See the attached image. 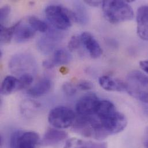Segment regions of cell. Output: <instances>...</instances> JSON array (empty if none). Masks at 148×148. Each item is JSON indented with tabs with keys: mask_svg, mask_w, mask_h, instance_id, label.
<instances>
[{
	"mask_svg": "<svg viewBox=\"0 0 148 148\" xmlns=\"http://www.w3.org/2000/svg\"><path fill=\"white\" fill-rule=\"evenodd\" d=\"M75 118L74 111L64 106H58L53 108L48 116L49 123L54 128L59 129H67L72 126Z\"/></svg>",
	"mask_w": 148,
	"mask_h": 148,
	"instance_id": "cell-5",
	"label": "cell"
},
{
	"mask_svg": "<svg viewBox=\"0 0 148 148\" xmlns=\"http://www.w3.org/2000/svg\"><path fill=\"white\" fill-rule=\"evenodd\" d=\"M99 101V99L94 93H89L84 95L77 101L75 105L77 115L80 116L95 115Z\"/></svg>",
	"mask_w": 148,
	"mask_h": 148,
	"instance_id": "cell-10",
	"label": "cell"
},
{
	"mask_svg": "<svg viewBox=\"0 0 148 148\" xmlns=\"http://www.w3.org/2000/svg\"><path fill=\"white\" fill-rule=\"evenodd\" d=\"M35 32L29 25H23L20 21L15 31L14 39L17 43L27 42L34 37Z\"/></svg>",
	"mask_w": 148,
	"mask_h": 148,
	"instance_id": "cell-17",
	"label": "cell"
},
{
	"mask_svg": "<svg viewBox=\"0 0 148 148\" xmlns=\"http://www.w3.org/2000/svg\"><path fill=\"white\" fill-rule=\"evenodd\" d=\"M18 79L14 76L8 75L2 82L1 93L2 95H9L18 90Z\"/></svg>",
	"mask_w": 148,
	"mask_h": 148,
	"instance_id": "cell-18",
	"label": "cell"
},
{
	"mask_svg": "<svg viewBox=\"0 0 148 148\" xmlns=\"http://www.w3.org/2000/svg\"><path fill=\"white\" fill-rule=\"evenodd\" d=\"M89 148H108L107 144L106 143H95L88 141Z\"/></svg>",
	"mask_w": 148,
	"mask_h": 148,
	"instance_id": "cell-29",
	"label": "cell"
},
{
	"mask_svg": "<svg viewBox=\"0 0 148 148\" xmlns=\"http://www.w3.org/2000/svg\"><path fill=\"white\" fill-rule=\"evenodd\" d=\"M72 129L75 133L82 136L97 140H104L108 136L103 128L100 121L95 115H78L72 125Z\"/></svg>",
	"mask_w": 148,
	"mask_h": 148,
	"instance_id": "cell-1",
	"label": "cell"
},
{
	"mask_svg": "<svg viewBox=\"0 0 148 148\" xmlns=\"http://www.w3.org/2000/svg\"><path fill=\"white\" fill-rule=\"evenodd\" d=\"M45 14L52 25L61 31L69 29L74 20L72 12L58 5H51L46 7Z\"/></svg>",
	"mask_w": 148,
	"mask_h": 148,
	"instance_id": "cell-4",
	"label": "cell"
},
{
	"mask_svg": "<svg viewBox=\"0 0 148 148\" xmlns=\"http://www.w3.org/2000/svg\"><path fill=\"white\" fill-rule=\"evenodd\" d=\"M126 91L140 101L148 103V75L138 71L131 72L125 82Z\"/></svg>",
	"mask_w": 148,
	"mask_h": 148,
	"instance_id": "cell-3",
	"label": "cell"
},
{
	"mask_svg": "<svg viewBox=\"0 0 148 148\" xmlns=\"http://www.w3.org/2000/svg\"><path fill=\"white\" fill-rule=\"evenodd\" d=\"M77 89L82 90H88L93 88V84L92 82L87 80H81L76 85Z\"/></svg>",
	"mask_w": 148,
	"mask_h": 148,
	"instance_id": "cell-28",
	"label": "cell"
},
{
	"mask_svg": "<svg viewBox=\"0 0 148 148\" xmlns=\"http://www.w3.org/2000/svg\"><path fill=\"white\" fill-rule=\"evenodd\" d=\"M64 148H89L88 141L72 138L66 141Z\"/></svg>",
	"mask_w": 148,
	"mask_h": 148,
	"instance_id": "cell-23",
	"label": "cell"
},
{
	"mask_svg": "<svg viewBox=\"0 0 148 148\" xmlns=\"http://www.w3.org/2000/svg\"><path fill=\"white\" fill-rule=\"evenodd\" d=\"M62 90L64 93L68 96H73L76 93L77 88L71 82H66L62 85Z\"/></svg>",
	"mask_w": 148,
	"mask_h": 148,
	"instance_id": "cell-26",
	"label": "cell"
},
{
	"mask_svg": "<svg viewBox=\"0 0 148 148\" xmlns=\"http://www.w3.org/2000/svg\"><path fill=\"white\" fill-rule=\"evenodd\" d=\"M81 43L80 36L78 35H73L71 38L68 43V49L70 51H73L77 50Z\"/></svg>",
	"mask_w": 148,
	"mask_h": 148,
	"instance_id": "cell-27",
	"label": "cell"
},
{
	"mask_svg": "<svg viewBox=\"0 0 148 148\" xmlns=\"http://www.w3.org/2000/svg\"><path fill=\"white\" fill-rule=\"evenodd\" d=\"M9 67L11 72L16 75L33 74L36 70V62L32 56L19 53L10 59Z\"/></svg>",
	"mask_w": 148,
	"mask_h": 148,
	"instance_id": "cell-6",
	"label": "cell"
},
{
	"mask_svg": "<svg viewBox=\"0 0 148 148\" xmlns=\"http://www.w3.org/2000/svg\"><path fill=\"white\" fill-rule=\"evenodd\" d=\"M101 5L105 17L111 23L118 24L134 17L133 10L126 1H104Z\"/></svg>",
	"mask_w": 148,
	"mask_h": 148,
	"instance_id": "cell-2",
	"label": "cell"
},
{
	"mask_svg": "<svg viewBox=\"0 0 148 148\" xmlns=\"http://www.w3.org/2000/svg\"><path fill=\"white\" fill-rule=\"evenodd\" d=\"M84 2L87 5H89L91 6L97 7L99 5H101L103 1H85Z\"/></svg>",
	"mask_w": 148,
	"mask_h": 148,
	"instance_id": "cell-30",
	"label": "cell"
},
{
	"mask_svg": "<svg viewBox=\"0 0 148 148\" xmlns=\"http://www.w3.org/2000/svg\"><path fill=\"white\" fill-rule=\"evenodd\" d=\"M80 38L81 43L92 58L96 59L101 56L103 53L102 49L98 42L90 33L88 32H82L80 35Z\"/></svg>",
	"mask_w": 148,
	"mask_h": 148,
	"instance_id": "cell-11",
	"label": "cell"
},
{
	"mask_svg": "<svg viewBox=\"0 0 148 148\" xmlns=\"http://www.w3.org/2000/svg\"><path fill=\"white\" fill-rule=\"evenodd\" d=\"M68 137V134L65 131L57 128H50L46 130L41 143L43 145L53 146L64 141Z\"/></svg>",
	"mask_w": 148,
	"mask_h": 148,
	"instance_id": "cell-13",
	"label": "cell"
},
{
	"mask_svg": "<svg viewBox=\"0 0 148 148\" xmlns=\"http://www.w3.org/2000/svg\"><path fill=\"white\" fill-rule=\"evenodd\" d=\"M40 104L36 101L31 100H24L21 104V112L25 116L29 117L34 115V114L39 110Z\"/></svg>",
	"mask_w": 148,
	"mask_h": 148,
	"instance_id": "cell-20",
	"label": "cell"
},
{
	"mask_svg": "<svg viewBox=\"0 0 148 148\" xmlns=\"http://www.w3.org/2000/svg\"><path fill=\"white\" fill-rule=\"evenodd\" d=\"M41 143L39 134L32 131L16 130L12 133L10 148H36Z\"/></svg>",
	"mask_w": 148,
	"mask_h": 148,
	"instance_id": "cell-8",
	"label": "cell"
},
{
	"mask_svg": "<svg viewBox=\"0 0 148 148\" xmlns=\"http://www.w3.org/2000/svg\"><path fill=\"white\" fill-rule=\"evenodd\" d=\"M18 22L14 25L10 27H6L1 25L0 27V40L1 43H8L10 42L11 39L14 35L16 29L18 24Z\"/></svg>",
	"mask_w": 148,
	"mask_h": 148,
	"instance_id": "cell-21",
	"label": "cell"
},
{
	"mask_svg": "<svg viewBox=\"0 0 148 148\" xmlns=\"http://www.w3.org/2000/svg\"><path fill=\"white\" fill-rule=\"evenodd\" d=\"M51 88V81L48 78H44L28 89L27 93L32 97H39L47 94L50 90Z\"/></svg>",
	"mask_w": 148,
	"mask_h": 148,
	"instance_id": "cell-16",
	"label": "cell"
},
{
	"mask_svg": "<svg viewBox=\"0 0 148 148\" xmlns=\"http://www.w3.org/2000/svg\"><path fill=\"white\" fill-rule=\"evenodd\" d=\"M10 13V7L8 5H4L0 9V23L1 25L4 26V24L6 23Z\"/></svg>",
	"mask_w": 148,
	"mask_h": 148,
	"instance_id": "cell-25",
	"label": "cell"
},
{
	"mask_svg": "<svg viewBox=\"0 0 148 148\" xmlns=\"http://www.w3.org/2000/svg\"><path fill=\"white\" fill-rule=\"evenodd\" d=\"M63 36L62 34L58 30L49 29L45 34L38 39L37 47L42 53L49 54L60 43Z\"/></svg>",
	"mask_w": 148,
	"mask_h": 148,
	"instance_id": "cell-9",
	"label": "cell"
},
{
	"mask_svg": "<svg viewBox=\"0 0 148 148\" xmlns=\"http://www.w3.org/2000/svg\"><path fill=\"white\" fill-rule=\"evenodd\" d=\"M74 20L81 25L86 24L89 20V14L86 7L80 2H74L73 8Z\"/></svg>",
	"mask_w": 148,
	"mask_h": 148,
	"instance_id": "cell-19",
	"label": "cell"
},
{
	"mask_svg": "<svg viewBox=\"0 0 148 148\" xmlns=\"http://www.w3.org/2000/svg\"><path fill=\"white\" fill-rule=\"evenodd\" d=\"M97 118L108 136L122 132L127 125V119L126 116L116 110L106 115Z\"/></svg>",
	"mask_w": 148,
	"mask_h": 148,
	"instance_id": "cell-7",
	"label": "cell"
},
{
	"mask_svg": "<svg viewBox=\"0 0 148 148\" xmlns=\"http://www.w3.org/2000/svg\"><path fill=\"white\" fill-rule=\"evenodd\" d=\"M137 32L143 40H148V6L140 7L137 12Z\"/></svg>",
	"mask_w": 148,
	"mask_h": 148,
	"instance_id": "cell-12",
	"label": "cell"
},
{
	"mask_svg": "<svg viewBox=\"0 0 148 148\" xmlns=\"http://www.w3.org/2000/svg\"><path fill=\"white\" fill-rule=\"evenodd\" d=\"M101 87L107 91L124 92L126 91L125 82L108 75H103L99 79Z\"/></svg>",
	"mask_w": 148,
	"mask_h": 148,
	"instance_id": "cell-15",
	"label": "cell"
},
{
	"mask_svg": "<svg viewBox=\"0 0 148 148\" xmlns=\"http://www.w3.org/2000/svg\"><path fill=\"white\" fill-rule=\"evenodd\" d=\"M71 60L72 56L70 53L65 49H60L55 51L51 60L44 61L43 65L46 69H52L56 66L66 65Z\"/></svg>",
	"mask_w": 148,
	"mask_h": 148,
	"instance_id": "cell-14",
	"label": "cell"
},
{
	"mask_svg": "<svg viewBox=\"0 0 148 148\" xmlns=\"http://www.w3.org/2000/svg\"><path fill=\"white\" fill-rule=\"evenodd\" d=\"M144 145L145 148H148V128L145 130L144 137Z\"/></svg>",
	"mask_w": 148,
	"mask_h": 148,
	"instance_id": "cell-32",
	"label": "cell"
},
{
	"mask_svg": "<svg viewBox=\"0 0 148 148\" xmlns=\"http://www.w3.org/2000/svg\"><path fill=\"white\" fill-rule=\"evenodd\" d=\"M32 74H25L20 76L18 78V90L29 86L33 82Z\"/></svg>",
	"mask_w": 148,
	"mask_h": 148,
	"instance_id": "cell-24",
	"label": "cell"
},
{
	"mask_svg": "<svg viewBox=\"0 0 148 148\" xmlns=\"http://www.w3.org/2000/svg\"><path fill=\"white\" fill-rule=\"evenodd\" d=\"M140 66L141 68L147 74H148V60L142 61L140 62Z\"/></svg>",
	"mask_w": 148,
	"mask_h": 148,
	"instance_id": "cell-31",
	"label": "cell"
},
{
	"mask_svg": "<svg viewBox=\"0 0 148 148\" xmlns=\"http://www.w3.org/2000/svg\"><path fill=\"white\" fill-rule=\"evenodd\" d=\"M28 22L30 27L35 31L45 33L49 29L48 25L45 22L35 16H32L29 17L28 18Z\"/></svg>",
	"mask_w": 148,
	"mask_h": 148,
	"instance_id": "cell-22",
	"label": "cell"
}]
</instances>
